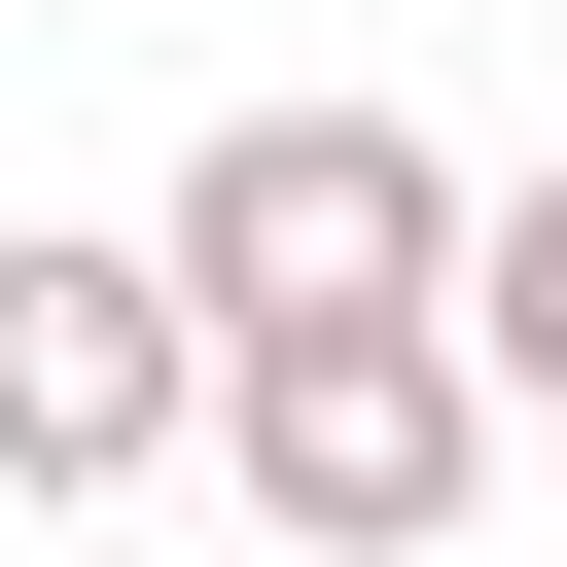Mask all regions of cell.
Masks as SVG:
<instances>
[{"mask_svg":"<svg viewBox=\"0 0 567 567\" xmlns=\"http://www.w3.org/2000/svg\"><path fill=\"white\" fill-rule=\"evenodd\" d=\"M142 248H177L213 390H248V354H390V319H461V284H496V213H461V142H425V106H213Z\"/></svg>","mask_w":567,"mask_h":567,"instance_id":"6da1fadb","label":"cell"},{"mask_svg":"<svg viewBox=\"0 0 567 567\" xmlns=\"http://www.w3.org/2000/svg\"><path fill=\"white\" fill-rule=\"evenodd\" d=\"M213 461H248V532H284V567H425V532L496 496V354H461V319H390V354H248V390H213Z\"/></svg>","mask_w":567,"mask_h":567,"instance_id":"7a4b0ae2","label":"cell"},{"mask_svg":"<svg viewBox=\"0 0 567 567\" xmlns=\"http://www.w3.org/2000/svg\"><path fill=\"white\" fill-rule=\"evenodd\" d=\"M213 425V319H177V248H71V213H0V496H142Z\"/></svg>","mask_w":567,"mask_h":567,"instance_id":"3957f363","label":"cell"},{"mask_svg":"<svg viewBox=\"0 0 567 567\" xmlns=\"http://www.w3.org/2000/svg\"><path fill=\"white\" fill-rule=\"evenodd\" d=\"M461 354H496V425H567V177H496V284H461Z\"/></svg>","mask_w":567,"mask_h":567,"instance_id":"277c9868","label":"cell"}]
</instances>
